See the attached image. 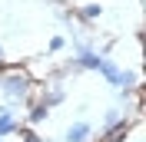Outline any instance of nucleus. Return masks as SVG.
Masks as SVG:
<instances>
[{
	"label": "nucleus",
	"instance_id": "nucleus-1",
	"mask_svg": "<svg viewBox=\"0 0 146 142\" xmlns=\"http://www.w3.org/2000/svg\"><path fill=\"white\" fill-rule=\"evenodd\" d=\"M0 93H3V99H7L10 106H13V103H30V96H33V80H30L27 73L7 70V73H0Z\"/></svg>",
	"mask_w": 146,
	"mask_h": 142
},
{
	"label": "nucleus",
	"instance_id": "nucleus-2",
	"mask_svg": "<svg viewBox=\"0 0 146 142\" xmlns=\"http://www.w3.org/2000/svg\"><path fill=\"white\" fill-rule=\"evenodd\" d=\"M93 122H86V119H76V122H70L63 129V142H93Z\"/></svg>",
	"mask_w": 146,
	"mask_h": 142
},
{
	"label": "nucleus",
	"instance_id": "nucleus-3",
	"mask_svg": "<svg viewBox=\"0 0 146 142\" xmlns=\"http://www.w3.org/2000/svg\"><path fill=\"white\" fill-rule=\"evenodd\" d=\"M126 132H129V122H126V119H116V122L103 126L100 142H123V139H126Z\"/></svg>",
	"mask_w": 146,
	"mask_h": 142
},
{
	"label": "nucleus",
	"instance_id": "nucleus-4",
	"mask_svg": "<svg viewBox=\"0 0 146 142\" xmlns=\"http://www.w3.org/2000/svg\"><path fill=\"white\" fill-rule=\"evenodd\" d=\"M20 132V119L13 109H7V112H0V139H7V135H17Z\"/></svg>",
	"mask_w": 146,
	"mask_h": 142
},
{
	"label": "nucleus",
	"instance_id": "nucleus-5",
	"mask_svg": "<svg viewBox=\"0 0 146 142\" xmlns=\"http://www.w3.org/2000/svg\"><path fill=\"white\" fill-rule=\"evenodd\" d=\"M103 7L100 3H83V7H76V20L80 23H93V20H100Z\"/></svg>",
	"mask_w": 146,
	"mask_h": 142
},
{
	"label": "nucleus",
	"instance_id": "nucleus-6",
	"mask_svg": "<svg viewBox=\"0 0 146 142\" xmlns=\"http://www.w3.org/2000/svg\"><path fill=\"white\" fill-rule=\"evenodd\" d=\"M46 116H50V106H43V103H33V106H30V112H27V119H30V126H36V122H43Z\"/></svg>",
	"mask_w": 146,
	"mask_h": 142
},
{
	"label": "nucleus",
	"instance_id": "nucleus-7",
	"mask_svg": "<svg viewBox=\"0 0 146 142\" xmlns=\"http://www.w3.org/2000/svg\"><path fill=\"white\" fill-rule=\"evenodd\" d=\"M63 99H66L63 86H53V89H50V93H43V99H40V103H43V106H50V109H53L56 103H63Z\"/></svg>",
	"mask_w": 146,
	"mask_h": 142
},
{
	"label": "nucleus",
	"instance_id": "nucleus-8",
	"mask_svg": "<svg viewBox=\"0 0 146 142\" xmlns=\"http://www.w3.org/2000/svg\"><path fill=\"white\" fill-rule=\"evenodd\" d=\"M17 135H23V142H46L40 132H33V129H23V126H20V132H17Z\"/></svg>",
	"mask_w": 146,
	"mask_h": 142
},
{
	"label": "nucleus",
	"instance_id": "nucleus-9",
	"mask_svg": "<svg viewBox=\"0 0 146 142\" xmlns=\"http://www.w3.org/2000/svg\"><path fill=\"white\" fill-rule=\"evenodd\" d=\"M50 53H60V50H66V36H50V46H46Z\"/></svg>",
	"mask_w": 146,
	"mask_h": 142
},
{
	"label": "nucleus",
	"instance_id": "nucleus-10",
	"mask_svg": "<svg viewBox=\"0 0 146 142\" xmlns=\"http://www.w3.org/2000/svg\"><path fill=\"white\" fill-rule=\"evenodd\" d=\"M116 119H123V109H110V112L103 116V126H110V122H116Z\"/></svg>",
	"mask_w": 146,
	"mask_h": 142
},
{
	"label": "nucleus",
	"instance_id": "nucleus-11",
	"mask_svg": "<svg viewBox=\"0 0 146 142\" xmlns=\"http://www.w3.org/2000/svg\"><path fill=\"white\" fill-rule=\"evenodd\" d=\"M0 60H3V46H0Z\"/></svg>",
	"mask_w": 146,
	"mask_h": 142
},
{
	"label": "nucleus",
	"instance_id": "nucleus-12",
	"mask_svg": "<svg viewBox=\"0 0 146 142\" xmlns=\"http://www.w3.org/2000/svg\"><path fill=\"white\" fill-rule=\"evenodd\" d=\"M0 142H7V139H0Z\"/></svg>",
	"mask_w": 146,
	"mask_h": 142
}]
</instances>
